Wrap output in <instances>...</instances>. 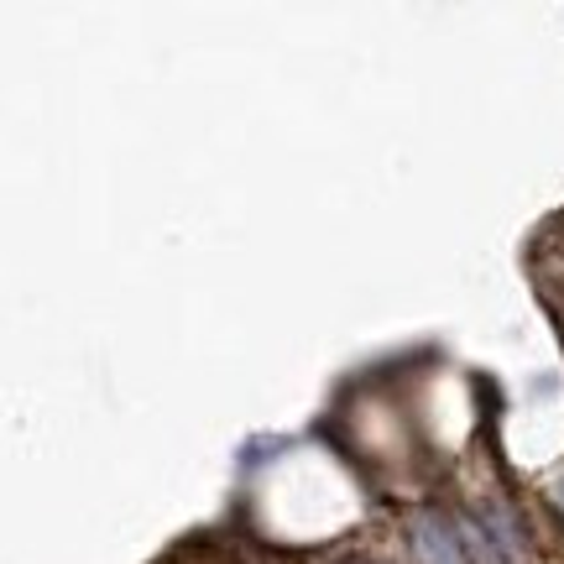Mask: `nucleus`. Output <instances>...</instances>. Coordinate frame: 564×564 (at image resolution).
Masks as SVG:
<instances>
[{
	"mask_svg": "<svg viewBox=\"0 0 564 564\" xmlns=\"http://www.w3.org/2000/svg\"><path fill=\"white\" fill-rule=\"evenodd\" d=\"M413 549H419L423 564H465L460 544L449 539V528L434 523V518H423L419 528H413Z\"/></svg>",
	"mask_w": 564,
	"mask_h": 564,
	"instance_id": "1",
	"label": "nucleus"
}]
</instances>
